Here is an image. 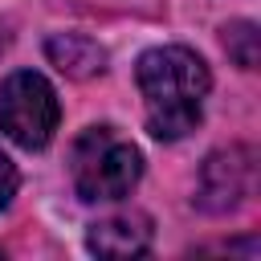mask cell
Masks as SVG:
<instances>
[{"mask_svg": "<svg viewBox=\"0 0 261 261\" xmlns=\"http://www.w3.org/2000/svg\"><path fill=\"white\" fill-rule=\"evenodd\" d=\"M224 49H228V57L241 69H257V57H261V33H257V24L253 20L224 24Z\"/></svg>", "mask_w": 261, "mask_h": 261, "instance_id": "cell-7", "label": "cell"}, {"mask_svg": "<svg viewBox=\"0 0 261 261\" xmlns=\"http://www.w3.org/2000/svg\"><path fill=\"white\" fill-rule=\"evenodd\" d=\"M45 53L69 77H90V73H102V65H106L102 45L94 37H86V33H57V37H49Z\"/></svg>", "mask_w": 261, "mask_h": 261, "instance_id": "cell-6", "label": "cell"}, {"mask_svg": "<svg viewBox=\"0 0 261 261\" xmlns=\"http://www.w3.org/2000/svg\"><path fill=\"white\" fill-rule=\"evenodd\" d=\"M16 184H20V175H16V167H12V159L0 151V212L12 204V196H16Z\"/></svg>", "mask_w": 261, "mask_h": 261, "instance_id": "cell-8", "label": "cell"}, {"mask_svg": "<svg viewBox=\"0 0 261 261\" xmlns=\"http://www.w3.org/2000/svg\"><path fill=\"white\" fill-rule=\"evenodd\" d=\"M139 94L147 110V130L155 139H184L200 126L208 98V65L184 45H159L139 57Z\"/></svg>", "mask_w": 261, "mask_h": 261, "instance_id": "cell-1", "label": "cell"}, {"mask_svg": "<svg viewBox=\"0 0 261 261\" xmlns=\"http://www.w3.org/2000/svg\"><path fill=\"white\" fill-rule=\"evenodd\" d=\"M69 175L82 200H122L143 175V155L114 126H90L69 151Z\"/></svg>", "mask_w": 261, "mask_h": 261, "instance_id": "cell-2", "label": "cell"}, {"mask_svg": "<svg viewBox=\"0 0 261 261\" xmlns=\"http://www.w3.org/2000/svg\"><path fill=\"white\" fill-rule=\"evenodd\" d=\"M257 188V151L253 147H228L204 159L196 204L204 212H232L241 208Z\"/></svg>", "mask_w": 261, "mask_h": 261, "instance_id": "cell-4", "label": "cell"}, {"mask_svg": "<svg viewBox=\"0 0 261 261\" xmlns=\"http://www.w3.org/2000/svg\"><path fill=\"white\" fill-rule=\"evenodd\" d=\"M61 122V106H57V90L33 73V69H16L4 77L0 86V130L20 143L24 151H41L53 130Z\"/></svg>", "mask_w": 261, "mask_h": 261, "instance_id": "cell-3", "label": "cell"}, {"mask_svg": "<svg viewBox=\"0 0 261 261\" xmlns=\"http://www.w3.org/2000/svg\"><path fill=\"white\" fill-rule=\"evenodd\" d=\"M86 245H90L98 257H139V253L151 249V220L139 216V212L98 220V224L90 228Z\"/></svg>", "mask_w": 261, "mask_h": 261, "instance_id": "cell-5", "label": "cell"}]
</instances>
